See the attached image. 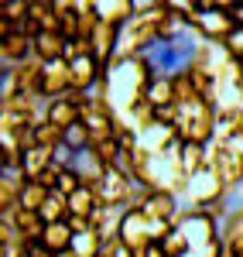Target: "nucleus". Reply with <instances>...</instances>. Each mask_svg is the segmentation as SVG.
<instances>
[{"mask_svg": "<svg viewBox=\"0 0 243 257\" xmlns=\"http://www.w3.org/2000/svg\"><path fill=\"white\" fill-rule=\"evenodd\" d=\"M151 76H154V69H151L147 55L144 59H123V55H117L110 62L103 82L93 89V96H103L117 110V117H123V113H130L134 106L144 103V89H147Z\"/></svg>", "mask_w": 243, "mask_h": 257, "instance_id": "obj_1", "label": "nucleus"}, {"mask_svg": "<svg viewBox=\"0 0 243 257\" xmlns=\"http://www.w3.org/2000/svg\"><path fill=\"white\" fill-rule=\"evenodd\" d=\"M212 131H216V106L205 103V99H192L178 106V117H175V134L182 144H212Z\"/></svg>", "mask_w": 243, "mask_h": 257, "instance_id": "obj_2", "label": "nucleus"}, {"mask_svg": "<svg viewBox=\"0 0 243 257\" xmlns=\"http://www.w3.org/2000/svg\"><path fill=\"white\" fill-rule=\"evenodd\" d=\"M158 11H161V0H158L154 11L134 14L123 24L120 28V52L117 55H123V59H144V55H151L158 48Z\"/></svg>", "mask_w": 243, "mask_h": 257, "instance_id": "obj_3", "label": "nucleus"}, {"mask_svg": "<svg viewBox=\"0 0 243 257\" xmlns=\"http://www.w3.org/2000/svg\"><path fill=\"white\" fill-rule=\"evenodd\" d=\"M233 4L229 0H212V4H199V14L192 18V35L199 41H212V45H223L229 38V31L236 28L229 18Z\"/></svg>", "mask_w": 243, "mask_h": 257, "instance_id": "obj_4", "label": "nucleus"}, {"mask_svg": "<svg viewBox=\"0 0 243 257\" xmlns=\"http://www.w3.org/2000/svg\"><path fill=\"white\" fill-rule=\"evenodd\" d=\"M171 230H178L185 237L188 254H195V250L209 247L212 240H219V223L202 216L199 209H192V206H185V202H182V209L175 213V219H171Z\"/></svg>", "mask_w": 243, "mask_h": 257, "instance_id": "obj_5", "label": "nucleus"}, {"mask_svg": "<svg viewBox=\"0 0 243 257\" xmlns=\"http://www.w3.org/2000/svg\"><path fill=\"white\" fill-rule=\"evenodd\" d=\"M93 192H96V202L106 206V209H127V206L137 199L141 185L127 175V172H120V168L113 165V168H106L100 175V182L93 185Z\"/></svg>", "mask_w": 243, "mask_h": 257, "instance_id": "obj_6", "label": "nucleus"}, {"mask_svg": "<svg viewBox=\"0 0 243 257\" xmlns=\"http://www.w3.org/2000/svg\"><path fill=\"white\" fill-rule=\"evenodd\" d=\"M79 123L93 134V144H96V141H103V138H113L117 110H113L103 96H89L86 106H82V113H79Z\"/></svg>", "mask_w": 243, "mask_h": 257, "instance_id": "obj_7", "label": "nucleus"}, {"mask_svg": "<svg viewBox=\"0 0 243 257\" xmlns=\"http://www.w3.org/2000/svg\"><path fill=\"white\" fill-rule=\"evenodd\" d=\"M130 209H141L147 219H154V223H171L175 213L182 209V199L171 196V192H151V189H141L137 199L130 202Z\"/></svg>", "mask_w": 243, "mask_h": 257, "instance_id": "obj_8", "label": "nucleus"}, {"mask_svg": "<svg viewBox=\"0 0 243 257\" xmlns=\"http://www.w3.org/2000/svg\"><path fill=\"white\" fill-rule=\"evenodd\" d=\"M86 99L89 96H82V93H69V96L48 99V103H45V120L65 134L72 123H79V113H82V106H86Z\"/></svg>", "mask_w": 243, "mask_h": 257, "instance_id": "obj_9", "label": "nucleus"}, {"mask_svg": "<svg viewBox=\"0 0 243 257\" xmlns=\"http://www.w3.org/2000/svg\"><path fill=\"white\" fill-rule=\"evenodd\" d=\"M72 93V72H69V62H45L41 65V99H59Z\"/></svg>", "mask_w": 243, "mask_h": 257, "instance_id": "obj_10", "label": "nucleus"}, {"mask_svg": "<svg viewBox=\"0 0 243 257\" xmlns=\"http://www.w3.org/2000/svg\"><path fill=\"white\" fill-rule=\"evenodd\" d=\"M69 72H72V93H82V96H93V89H96L103 82V76H106V69L96 62V55L69 62Z\"/></svg>", "mask_w": 243, "mask_h": 257, "instance_id": "obj_11", "label": "nucleus"}, {"mask_svg": "<svg viewBox=\"0 0 243 257\" xmlns=\"http://www.w3.org/2000/svg\"><path fill=\"white\" fill-rule=\"evenodd\" d=\"M35 55L31 52V35H24L21 28H11L7 35H0V65L4 69H18L21 62Z\"/></svg>", "mask_w": 243, "mask_h": 257, "instance_id": "obj_12", "label": "nucleus"}, {"mask_svg": "<svg viewBox=\"0 0 243 257\" xmlns=\"http://www.w3.org/2000/svg\"><path fill=\"white\" fill-rule=\"evenodd\" d=\"M89 45H93V55H96V62H100L103 69H110V62L117 59V52H120V28H113V24H96V31H93V38H89Z\"/></svg>", "mask_w": 243, "mask_h": 257, "instance_id": "obj_13", "label": "nucleus"}, {"mask_svg": "<svg viewBox=\"0 0 243 257\" xmlns=\"http://www.w3.org/2000/svg\"><path fill=\"white\" fill-rule=\"evenodd\" d=\"M219 243H223V254L229 257L243 254V202H236L233 213L219 223Z\"/></svg>", "mask_w": 243, "mask_h": 257, "instance_id": "obj_14", "label": "nucleus"}, {"mask_svg": "<svg viewBox=\"0 0 243 257\" xmlns=\"http://www.w3.org/2000/svg\"><path fill=\"white\" fill-rule=\"evenodd\" d=\"M178 141L175 134V127H164V123H151V127H144L141 134H137V148H141L144 155H151V158H158L164 155L171 144Z\"/></svg>", "mask_w": 243, "mask_h": 257, "instance_id": "obj_15", "label": "nucleus"}, {"mask_svg": "<svg viewBox=\"0 0 243 257\" xmlns=\"http://www.w3.org/2000/svg\"><path fill=\"white\" fill-rule=\"evenodd\" d=\"M59 155L62 151H48V148H28L24 151V158H21V178H28V182H38L52 165H59Z\"/></svg>", "mask_w": 243, "mask_h": 257, "instance_id": "obj_16", "label": "nucleus"}, {"mask_svg": "<svg viewBox=\"0 0 243 257\" xmlns=\"http://www.w3.org/2000/svg\"><path fill=\"white\" fill-rule=\"evenodd\" d=\"M11 76H14V89H18L21 96L41 99V62L35 55L28 62H21L18 69H11Z\"/></svg>", "mask_w": 243, "mask_h": 257, "instance_id": "obj_17", "label": "nucleus"}, {"mask_svg": "<svg viewBox=\"0 0 243 257\" xmlns=\"http://www.w3.org/2000/svg\"><path fill=\"white\" fill-rule=\"evenodd\" d=\"M93 11H96V21L123 28L134 18V0H93Z\"/></svg>", "mask_w": 243, "mask_h": 257, "instance_id": "obj_18", "label": "nucleus"}, {"mask_svg": "<svg viewBox=\"0 0 243 257\" xmlns=\"http://www.w3.org/2000/svg\"><path fill=\"white\" fill-rule=\"evenodd\" d=\"M65 45L69 41L62 38L59 31H38L35 38H31V52H35V59L45 65V62H59L65 55Z\"/></svg>", "mask_w": 243, "mask_h": 257, "instance_id": "obj_19", "label": "nucleus"}, {"mask_svg": "<svg viewBox=\"0 0 243 257\" xmlns=\"http://www.w3.org/2000/svg\"><path fill=\"white\" fill-rule=\"evenodd\" d=\"M11 226H14V237L24 240V243H35L45 233V219L38 213H31V209H21V206L11 213Z\"/></svg>", "mask_w": 243, "mask_h": 257, "instance_id": "obj_20", "label": "nucleus"}, {"mask_svg": "<svg viewBox=\"0 0 243 257\" xmlns=\"http://www.w3.org/2000/svg\"><path fill=\"white\" fill-rule=\"evenodd\" d=\"M240 131H243V110H216V131H212L216 148H226Z\"/></svg>", "mask_w": 243, "mask_h": 257, "instance_id": "obj_21", "label": "nucleus"}, {"mask_svg": "<svg viewBox=\"0 0 243 257\" xmlns=\"http://www.w3.org/2000/svg\"><path fill=\"white\" fill-rule=\"evenodd\" d=\"M144 103L151 110H161V106H175V89H171V76H161L154 72L147 89H144Z\"/></svg>", "mask_w": 243, "mask_h": 257, "instance_id": "obj_22", "label": "nucleus"}, {"mask_svg": "<svg viewBox=\"0 0 243 257\" xmlns=\"http://www.w3.org/2000/svg\"><path fill=\"white\" fill-rule=\"evenodd\" d=\"M120 223H123V209H106V206H100V209L93 213V219H89V226H93L103 240L120 237Z\"/></svg>", "mask_w": 243, "mask_h": 257, "instance_id": "obj_23", "label": "nucleus"}, {"mask_svg": "<svg viewBox=\"0 0 243 257\" xmlns=\"http://www.w3.org/2000/svg\"><path fill=\"white\" fill-rule=\"evenodd\" d=\"M72 237H76V233H72V226H69V223H48V226H45V233H41V243L59 257V254H69Z\"/></svg>", "mask_w": 243, "mask_h": 257, "instance_id": "obj_24", "label": "nucleus"}, {"mask_svg": "<svg viewBox=\"0 0 243 257\" xmlns=\"http://www.w3.org/2000/svg\"><path fill=\"white\" fill-rule=\"evenodd\" d=\"M21 206V175L7 172L0 175V216L11 219V213Z\"/></svg>", "mask_w": 243, "mask_h": 257, "instance_id": "obj_25", "label": "nucleus"}, {"mask_svg": "<svg viewBox=\"0 0 243 257\" xmlns=\"http://www.w3.org/2000/svg\"><path fill=\"white\" fill-rule=\"evenodd\" d=\"M100 209V202H96V192L89 189V185H82L79 192H72L69 196V216H76V219H93V213Z\"/></svg>", "mask_w": 243, "mask_h": 257, "instance_id": "obj_26", "label": "nucleus"}, {"mask_svg": "<svg viewBox=\"0 0 243 257\" xmlns=\"http://www.w3.org/2000/svg\"><path fill=\"white\" fill-rule=\"evenodd\" d=\"M72 257H103V237L89 226V230H79L72 237V247H69Z\"/></svg>", "mask_w": 243, "mask_h": 257, "instance_id": "obj_27", "label": "nucleus"}, {"mask_svg": "<svg viewBox=\"0 0 243 257\" xmlns=\"http://www.w3.org/2000/svg\"><path fill=\"white\" fill-rule=\"evenodd\" d=\"M205 151H209V148H202V144H182V148H178V165H182L185 178L199 175L205 168Z\"/></svg>", "mask_w": 243, "mask_h": 257, "instance_id": "obj_28", "label": "nucleus"}, {"mask_svg": "<svg viewBox=\"0 0 243 257\" xmlns=\"http://www.w3.org/2000/svg\"><path fill=\"white\" fill-rule=\"evenodd\" d=\"M62 134L59 127H52L48 120H41V123H35V131H31V144L35 148H48V151H62Z\"/></svg>", "mask_w": 243, "mask_h": 257, "instance_id": "obj_29", "label": "nucleus"}, {"mask_svg": "<svg viewBox=\"0 0 243 257\" xmlns=\"http://www.w3.org/2000/svg\"><path fill=\"white\" fill-rule=\"evenodd\" d=\"M38 216L45 219V226H48V223H65V219H69V199L59 196V192H48L45 206L38 209Z\"/></svg>", "mask_w": 243, "mask_h": 257, "instance_id": "obj_30", "label": "nucleus"}, {"mask_svg": "<svg viewBox=\"0 0 243 257\" xmlns=\"http://www.w3.org/2000/svg\"><path fill=\"white\" fill-rule=\"evenodd\" d=\"M52 189H45L41 182H28V178H21V209H31V213H38L41 206H45V199H48Z\"/></svg>", "mask_w": 243, "mask_h": 257, "instance_id": "obj_31", "label": "nucleus"}, {"mask_svg": "<svg viewBox=\"0 0 243 257\" xmlns=\"http://www.w3.org/2000/svg\"><path fill=\"white\" fill-rule=\"evenodd\" d=\"M28 11H31L28 0H0V21H4L7 28H24Z\"/></svg>", "mask_w": 243, "mask_h": 257, "instance_id": "obj_32", "label": "nucleus"}, {"mask_svg": "<svg viewBox=\"0 0 243 257\" xmlns=\"http://www.w3.org/2000/svg\"><path fill=\"white\" fill-rule=\"evenodd\" d=\"M62 148H65L69 155H82V151L93 148V134H89L82 123H72V127L65 131V138H62Z\"/></svg>", "mask_w": 243, "mask_h": 257, "instance_id": "obj_33", "label": "nucleus"}, {"mask_svg": "<svg viewBox=\"0 0 243 257\" xmlns=\"http://www.w3.org/2000/svg\"><path fill=\"white\" fill-rule=\"evenodd\" d=\"M79 189H82V178L76 175L69 165H59V175H55V189H52V192H59V196L69 199L72 192H79Z\"/></svg>", "mask_w": 243, "mask_h": 257, "instance_id": "obj_34", "label": "nucleus"}, {"mask_svg": "<svg viewBox=\"0 0 243 257\" xmlns=\"http://www.w3.org/2000/svg\"><path fill=\"white\" fill-rule=\"evenodd\" d=\"M161 250H164V257H185L188 254V243H185V237L178 230H171V233L161 240Z\"/></svg>", "mask_w": 243, "mask_h": 257, "instance_id": "obj_35", "label": "nucleus"}, {"mask_svg": "<svg viewBox=\"0 0 243 257\" xmlns=\"http://www.w3.org/2000/svg\"><path fill=\"white\" fill-rule=\"evenodd\" d=\"M223 48H226V55H229L233 62L243 59V28H233V31H229V38L223 41Z\"/></svg>", "mask_w": 243, "mask_h": 257, "instance_id": "obj_36", "label": "nucleus"}, {"mask_svg": "<svg viewBox=\"0 0 243 257\" xmlns=\"http://www.w3.org/2000/svg\"><path fill=\"white\" fill-rule=\"evenodd\" d=\"M86 55H93V45H89V38H79V41H69L65 45V55L62 59L76 62V59H86Z\"/></svg>", "mask_w": 243, "mask_h": 257, "instance_id": "obj_37", "label": "nucleus"}, {"mask_svg": "<svg viewBox=\"0 0 243 257\" xmlns=\"http://www.w3.org/2000/svg\"><path fill=\"white\" fill-rule=\"evenodd\" d=\"M103 257H137V254L120 237H113V240H103Z\"/></svg>", "mask_w": 243, "mask_h": 257, "instance_id": "obj_38", "label": "nucleus"}, {"mask_svg": "<svg viewBox=\"0 0 243 257\" xmlns=\"http://www.w3.org/2000/svg\"><path fill=\"white\" fill-rule=\"evenodd\" d=\"M11 240H18V237H14V226H11V219L0 216V250H4V247H7Z\"/></svg>", "mask_w": 243, "mask_h": 257, "instance_id": "obj_39", "label": "nucleus"}, {"mask_svg": "<svg viewBox=\"0 0 243 257\" xmlns=\"http://www.w3.org/2000/svg\"><path fill=\"white\" fill-rule=\"evenodd\" d=\"M24 257H55V254H52L41 240H35V243H28V254H24Z\"/></svg>", "mask_w": 243, "mask_h": 257, "instance_id": "obj_40", "label": "nucleus"}, {"mask_svg": "<svg viewBox=\"0 0 243 257\" xmlns=\"http://www.w3.org/2000/svg\"><path fill=\"white\" fill-rule=\"evenodd\" d=\"M229 18H233V24H236V28H243V0H240V4H233Z\"/></svg>", "mask_w": 243, "mask_h": 257, "instance_id": "obj_41", "label": "nucleus"}, {"mask_svg": "<svg viewBox=\"0 0 243 257\" xmlns=\"http://www.w3.org/2000/svg\"><path fill=\"white\" fill-rule=\"evenodd\" d=\"M137 257H164V250H161V243H151V247H144Z\"/></svg>", "mask_w": 243, "mask_h": 257, "instance_id": "obj_42", "label": "nucleus"}, {"mask_svg": "<svg viewBox=\"0 0 243 257\" xmlns=\"http://www.w3.org/2000/svg\"><path fill=\"white\" fill-rule=\"evenodd\" d=\"M0 175H7V155L0 151Z\"/></svg>", "mask_w": 243, "mask_h": 257, "instance_id": "obj_43", "label": "nucleus"}, {"mask_svg": "<svg viewBox=\"0 0 243 257\" xmlns=\"http://www.w3.org/2000/svg\"><path fill=\"white\" fill-rule=\"evenodd\" d=\"M59 257H72V254H59Z\"/></svg>", "mask_w": 243, "mask_h": 257, "instance_id": "obj_44", "label": "nucleus"}, {"mask_svg": "<svg viewBox=\"0 0 243 257\" xmlns=\"http://www.w3.org/2000/svg\"><path fill=\"white\" fill-rule=\"evenodd\" d=\"M185 257H195V254H185Z\"/></svg>", "mask_w": 243, "mask_h": 257, "instance_id": "obj_45", "label": "nucleus"}, {"mask_svg": "<svg viewBox=\"0 0 243 257\" xmlns=\"http://www.w3.org/2000/svg\"><path fill=\"white\" fill-rule=\"evenodd\" d=\"M240 69H243V59H240Z\"/></svg>", "mask_w": 243, "mask_h": 257, "instance_id": "obj_46", "label": "nucleus"}, {"mask_svg": "<svg viewBox=\"0 0 243 257\" xmlns=\"http://www.w3.org/2000/svg\"><path fill=\"white\" fill-rule=\"evenodd\" d=\"M240 192H243V185H240Z\"/></svg>", "mask_w": 243, "mask_h": 257, "instance_id": "obj_47", "label": "nucleus"}, {"mask_svg": "<svg viewBox=\"0 0 243 257\" xmlns=\"http://www.w3.org/2000/svg\"><path fill=\"white\" fill-rule=\"evenodd\" d=\"M223 257H229V254H223Z\"/></svg>", "mask_w": 243, "mask_h": 257, "instance_id": "obj_48", "label": "nucleus"}, {"mask_svg": "<svg viewBox=\"0 0 243 257\" xmlns=\"http://www.w3.org/2000/svg\"><path fill=\"white\" fill-rule=\"evenodd\" d=\"M240 257H243V254H240Z\"/></svg>", "mask_w": 243, "mask_h": 257, "instance_id": "obj_49", "label": "nucleus"}]
</instances>
